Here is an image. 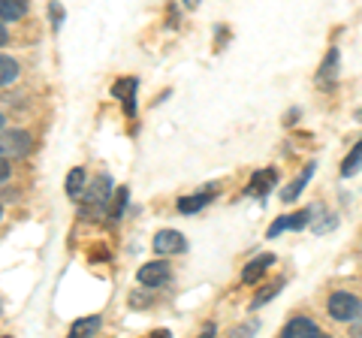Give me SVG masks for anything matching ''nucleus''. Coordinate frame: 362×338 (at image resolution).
<instances>
[{
	"mask_svg": "<svg viewBox=\"0 0 362 338\" xmlns=\"http://www.w3.org/2000/svg\"><path fill=\"white\" fill-rule=\"evenodd\" d=\"M359 311H362V302L354 296V293L338 290V293H332V296H329V317L332 320L350 323V320L359 317Z\"/></svg>",
	"mask_w": 362,
	"mask_h": 338,
	"instance_id": "f257e3e1",
	"label": "nucleus"
},
{
	"mask_svg": "<svg viewBox=\"0 0 362 338\" xmlns=\"http://www.w3.org/2000/svg\"><path fill=\"white\" fill-rule=\"evenodd\" d=\"M30 133H25V130H9V133H4L0 136V157H25L28 151H30Z\"/></svg>",
	"mask_w": 362,
	"mask_h": 338,
	"instance_id": "f03ea898",
	"label": "nucleus"
},
{
	"mask_svg": "<svg viewBox=\"0 0 362 338\" xmlns=\"http://www.w3.org/2000/svg\"><path fill=\"white\" fill-rule=\"evenodd\" d=\"M109 197H112V178L109 175H100V178H94V185L85 190V206L82 209L103 211L109 206Z\"/></svg>",
	"mask_w": 362,
	"mask_h": 338,
	"instance_id": "7ed1b4c3",
	"label": "nucleus"
},
{
	"mask_svg": "<svg viewBox=\"0 0 362 338\" xmlns=\"http://www.w3.org/2000/svg\"><path fill=\"white\" fill-rule=\"evenodd\" d=\"M136 278H139L142 287H166L169 278H173V269L163 260H154V263H145L139 272H136Z\"/></svg>",
	"mask_w": 362,
	"mask_h": 338,
	"instance_id": "20e7f679",
	"label": "nucleus"
},
{
	"mask_svg": "<svg viewBox=\"0 0 362 338\" xmlns=\"http://www.w3.org/2000/svg\"><path fill=\"white\" fill-rule=\"evenodd\" d=\"M314 206L311 209H305V211H293V215H284V218H278L272 227L266 230V239H278L284 230H305L308 227V221H311V215H314Z\"/></svg>",
	"mask_w": 362,
	"mask_h": 338,
	"instance_id": "39448f33",
	"label": "nucleus"
},
{
	"mask_svg": "<svg viewBox=\"0 0 362 338\" xmlns=\"http://www.w3.org/2000/svg\"><path fill=\"white\" fill-rule=\"evenodd\" d=\"M154 251L163 254V257L166 254H181V251H187V242L178 230H160L154 235Z\"/></svg>",
	"mask_w": 362,
	"mask_h": 338,
	"instance_id": "423d86ee",
	"label": "nucleus"
},
{
	"mask_svg": "<svg viewBox=\"0 0 362 338\" xmlns=\"http://www.w3.org/2000/svg\"><path fill=\"white\" fill-rule=\"evenodd\" d=\"M214 194H218V185L202 187L199 194H194V197H181L178 199V211H181V215H197L199 209H206V202L214 199Z\"/></svg>",
	"mask_w": 362,
	"mask_h": 338,
	"instance_id": "0eeeda50",
	"label": "nucleus"
},
{
	"mask_svg": "<svg viewBox=\"0 0 362 338\" xmlns=\"http://www.w3.org/2000/svg\"><path fill=\"white\" fill-rule=\"evenodd\" d=\"M281 338H320V326L308 317H293L284 330H281Z\"/></svg>",
	"mask_w": 362,
	"mask_h": 338,
	"instance_id": "6e6552de",
	"label": "nucleus"
},
{
	"mask_svg": "<svg viewBox=\"0 0 362 338\" xmlns=\"http://www.w3.org/2000/svg\"><path fill=\"white\" fill-rule=\"evenodd\" d=\"M112 94L124 103V115L133 118L136 115V78H118L115 88H112Z\"/></svg>",
	"mask_w": 362,
	"mask_h": 338,
	"instance_id": "1a4fd4ad",
	"label": "nucleus"
},
{
	"mask_svg": "<svg viewBox=\"0 0 362 338\" xmlns=\"http://www.w3.org/2000/svg\"><path fill=\"white\" fill-rule=\"evenodd\" d=\"M272 263H275V257H272V254H259V257H254V260L245 266L242 281H245V284H257V281L263 278L266 269H272Z\"/></svg>",
	"mask_w": 362,
	"mask_h": 338,
	"instance_id": "9d476101",
	"label": "nucleus"
},
{
	"mask_svg": "<svg viewBox=\"0 0 362 338\" xmlns=\"http://www.w3.org/2000/svg\"><path fill=\"white\" fill-rule=\"evenodd\" d=\"M275 182H278V173L275 169H263V173H257L254 178H251V185H247V194L251 197H266L272 187H275Z\"/></svg>",
	"mask_w": 362,
	"mask_h": 338,
	"instance_id": "9b49d317",
	"label": "nucleus"
},
{
	"mask_svg": "<svg viewBox=\"0 0 362 338\" xmlns=\"http://www.w3.org/2000/svg\"><path fill=\"white\" fill-rule=\"evenodd\" d=\"M314 175V163H308V166H305V173L296 178V182H290L287 187H284V194H281V199H284V202H293V199H299V194H302V187L305 185H308V178Z\"/></svg>",
	"mask_w": 362,
	"mask_h": 338,
	"instance_id": "f8f14e48",
	"label": "nucleus"
},
{
	"mask_svg": "<svg viewBox=\"0 0 362 338\" xmlns=\"http://www.w3.org/2000/svg\"><path fill=\"white\" fill-rule=\"evenodd\" d=\"M28 13V0H0V18L4 21H18Z\"/></svg>",
	"mask_w": 362,
	"mask_h": 338,
	"instance_id": "ddd939ff",
	"label": "nucleus"
},
{
	"mask_svg": "<svg viewBox=\"0 0 362 338\" xmlns=\"http://www.w3.org/2000/svg\"><path fill=\"white\" fill-rule=\"evenodd\" d=\"M362 169V139L354 145V148H350V154L344 157V166H341V175L344 178H350V175H356Z\"/></svg>",
	"mask_w": 362,
	"mask_h": 338,
	"instance_id": "4468645a",
	"label": "nucleus"
},
{
	"mask_svg": "<svg viewBox=\"0 0 362 338\" xmlns=\"http://www.w3.org/2000/svg\"><path fill=\"white\" fill-rule=\"evenodd\" d=\"M82 190H85V169L76 166V169H70V175H66V194H70L73 199H78Z\"/></svg>",
	"mask_w": 362,
	"mask_h": 338,
	"instance_id": "2eb2a0df",
	"label": "nucleus"
},
{
	"mask_svg": "<svg viewBox=\"0 0 362 338\" xmlns=\"http://www.w3.org/2000/svg\"><path fill=\"white\" fill-rule=\"evenodd\" d=\"M18 78V64L13 58H6V54H0V85H9Z\"/></svg>",
	"mask_w": 362,
	"mask_h": 338,
	"instance_id": "dca6fc26",
	"label": "nucleus"
},
{
	"mask_svg": "<svg viewBox=\"0 0 362 338\" xmlns=\"http://www.w3.org/2000/svg\"><path fill=\"white\" fill-rule=\"evenodd\" d=\"M338 76V49H329V58L320 66V82H335Z\"/></svg>",
	"mask_w": 362,
	"mask_h": 338,
	"instance_id": "f3484780",
	"label": "nucleus"
},
{
	"mask_svg": "<svg viewBox=\"0 0 362 338\" xmlns=\"http://www.w3.org/2000/svg\"><path fill=\"white\" fill-rule=\"evenodd\" d=\"M100 330V317H88V320H76L70 326V335H94Z\"/></svg>",
	"mask_w": 362,
	"mask_h": 338,
	"instance_id": "a211bd4d",
	"label": "nucleus"
},
{
	"mask_svg": "<svg viewBox=\"0 0 362 338\" xmlns=\"http://www.w3.org/2000/svg\"><path fill=\"white\" fill-rule=\"evenodd\" d=\"M281 290H284V281H275V284H269L266 290H259L257 296H254V302H251V308H259V305H263V302H269L272 296H278Z\"/></svg>",
	"mask_w": 362,
	"mask_h": 338,
	"instance_id": "6ab92c4d",
	"label": "nucleus"
},
{
	"mask_svg": "<svg viewBox=\"0 0 362 338\" xmlns=\"http://www.w3.org/2000/svg\"><path fill=\"white\" fill-rule=\"evenodd\" d=\"M9 178V163H6V157H0V185H4Z\"/></svg>",
	"mask_w": 362,
	"mask_h": 338,
	"instance_id": "aec40b11",
	"label": "nucleus"
},
{
	"mask_svg": "<svg viewBox=\"0 0 362 338\" xmlns=\"http://www.w3.org/2000/svg\"><path fill=\"white\" fill-rule=\"evenodd\" d=\"M4 42H6V28L0 25V46H4Z\"/></svg>",
	"mask_w": 362,
	"mask_h": 338,
	"instance_id": "412c9836",
	"label": "nucleus"
},
{
	"mask_svg": "<svg viewBox=\"0 0 362 338\" xmlns=\"http://www.w3.org/2000/svg\"><path fill=\"white\" fill-rule=\"evenodd\" d=\"M185 4H187V6H197V4H199V0H185Z\"/></svg>",
	"mask_w": 362,
	"mask_h": 338,
	"instance_id": "4be33fe9",
	"label": "nucleus"
},
{
	"mask_svg": "<svg viewBox=\"0 0 362 338\" xmlns=\"http://www.w3.org/2000/svg\"><path fill=\"white\" fill-rule=\"evenodd\" d=\"M0 127H4V115H0Z\"/></svg>",
	"mask_w": 362,
	"mask_h": 338,
	"instance_id": "5701e85b",
	"label": "nucleus"
},
{
	"mask_svg": "<svg viewBox=\"0 0 362 338\" xmlns=\"http://www.w3.org/2000/svg\"><path fill=\"white\" fill-rule=\"evenodd\" d=\"M0 218H4V209H0Z\"/></svg>",
	"mask_w": 362,
	"mask_h": 338,
	"instance_id": "b1692460",
	"label": "nucleus"
}]
</instances>
